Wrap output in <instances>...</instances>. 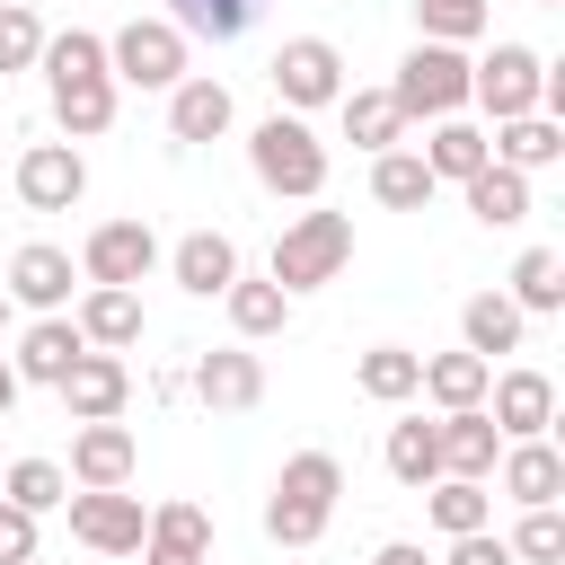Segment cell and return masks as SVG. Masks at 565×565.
I'll use <instances>...</instances> for the list:
<instances>
[{"label":"cell","instance_id":"6da1fadb","mask_svg":"<svg viewBox=\"0 0 565 565\" xmlns=\"http://www.w3.org/2000/svg\"><path fill=\"white\" fill-rule=\"evenodd\" d=\"M335 494H344V459L335 450H291L274 494H265V539L274 547H318L327 521H335Z\"/></svg>","mask_w":565,"mask_h":565},{"label":"cell","instance_id":"7a4b0ae2","mask_svg":"<svg viewBox=\"0 0 565 565\" xmlns=\"http://www.w3.org/2000/svg\"><path fill=\"white\" fill-rule=\"evenodd\" d=\"M247 168H256V185L265 194H282V203H318L327 194V141L309 132V115H265L256 132H247Z\"/></svg>","mask_w":565,"mask_h":565},{"label":"cell","instance_id":"3957f363","mask_svg":"<svg viewBox=\"0 0 565 565\" xmlns=\"http://www.w3.org/2000/svg\"><path fill=\"white\" fill-rule=\"evenodd\" d=\"M388 97H397L406 124L468 115V44H433V35H415L406 62H397V79H388Z\"/></svg>","mask_w":565,"mask_h":565},{"label":"cell","instance_id":"277c9868","mask_svg":"<svg viewBox=\"0 0 565 565\" xmlns=\"http://www.w3.org/2000/svg\"><path fill=\"white\" fill-rule=\"evenodd\" d=\"M353 265V212H300V221H282V238H274V282L282 291H318V282H335Z\"/></svg>","mask_w":565,"mask_h":565},{"label":"cell","instance_id":"5b68a950","mask_svg":"<svg viewBox=\"0 0 565 565\" xmlns=\"http://www.w3.org/2000/svg\"><path fill=\"white\" fill-rule=\"evenodd\" d=\"M106 71H115V88H177L185 79V35L168 18H124L106 35Z\"/></svg>","mask_w":565,"mask_h":565},{"label":"cell","instance_id":"8992f818","mask_svg":"<svg viewBox=\"0 0 565 565\" xmlns=\"http://www.w3.org/2000/svg\"><path fill=\"white\" fill-rule=\"evenodd\" d=\"M265 79H274L282 115H309V106H335L344 97V53L327 35H282L274 62H265Z\"/></svg>","mask_w":565,"mask_h":565},{"label":"cell","instance_id":"52a82bcc","mask_svg":"<svg viewBox=\"0 0 565 565\" xmlns=\"http://www.w3.org/2000/svg\"><path fill=\"white\" fill-rule=\"evenodd\" d=\"M539 88H547V62H539L530 44H494V53L468 62V106H486L494 124L539 115Z\"/></svg>","mask_w":565,"mask_h":565},{"label":"cell","instance_id":"ba28073f","mask_svg":"<svg viewBox=\"0 0 565 565\" xmlns=\"http://www.w3.org/2000/svg\"><path fill=\"white\" fill-rule=\"evenodd\" d=\"M71 539L79 547H97V556H141V530H150V512H141V494H124V486H71Z\"/></svg>","mask_w":565,"mask_h":565},{"label":"cell","instance_id":"9c48e42d","mask_svg":"<svg viewBox=\"0 0 565 565\" xmlns=\"http://www.w3.org/2000/svg\"><path fill=\"white\" fill-rule=\"evenodd\" d=\"M9 185H18L26 212H71L88 194V159H79V141H26V159H18Z\"/></svg>","mask_w":565,"mask_h":565},{"label":"cell","instance_id":"30bf717a","mask_svg":"<svg viewBox=\"0 0 565 565\" xmlns=\"http://www.w3.org/2000/svg\"><path fill=\"white\" fill-rule=\"evenodd\" d=\"M53 397L71 406V424H106V415H124V397H132V362L124 353H79L62 380H53Z\"/></svg>","mask_w":565,"mask_h":565},{"label":"cell","instance_id":"8fae6325","mask_svg":"<svg viewBox=\"0 0 565 565\" xmlns=\"http://www.w3.org/2000/svg\"><path fill=\"white\" fill-rule=\"evenodd\" d=\"M150 265H159L150 221H97V230L79 238V282H141Z\"/></svg>","mask_w":565,"mask_h":565},{"label":"cell","instance_id":"7c38bea8","mask_svg":"<svg viewBox=\"0 0 565 565\" xmlns=\"http://www.w3.org/2000/svg\"><path fill=\"white\" fill-rule=\"evenodd\" d=\"M185 388H194L212 415H247V406L265 397V362H256L247 344H212V353H194Z\"/></svg>","mask_w":565,"mask_h":565},{"label":"cell","instance_id":"4fadbf2b","mask_svg":"<svg viewBox=\"0 0 565 565\" xmlns=\"http://www.w3.org/2000/svg\"><path fill=\"white\" fill-rule=\"evenodd\" d=\"M141 565H212V512H203L194 494H168V503H150Z\"/></svg>","mask_w":565,"mask_h":565},{"label":"cell","instance_id":"5bb4252c","mask_svg":"<svg viewBox=\"0 0 565 565\" xmlns=\"http://www.w3.org/2000/svg\"><path fill=\"white\" fill-rule=\"evenodd\" d=\"M486 415H494L503 441H530V433L556 424V380L547 371H494L486 380Z\"/></svg>","mask_w":565,"mask_h":565},{"label":"cell","instance_id":"9a60e30c","mask_svg":"<svg viewBox=\"0 0 565 565\" xmlns=\"http://www.w3.org/2000/svg\"><path fill=\"white\" fill-rule=\"evenodd\" d=\"M71 282H79L71 247H44V238H35V247H18V256H9V282H0V291H9L18 309L53 318V309H71Z\"/></svg>","mask_w":565,"mask_h":565},{"label":"cell","instance_id":"2e32d148","mask_svg":"<svg viewBox=\"0 0 565 565\" xmlns=\"http://www.w3.org/2000/svg\"><path fill=\"white\" fill-rule=\"evenodd\" d=\"M88 353V335H79V318L71 309H53V318H35L26 335H18V353H9V371H18V388H53L71 362Z\"/></svg>","mask_w":565,"mask_h":565},{"label":"cell","instance_id":"e0dca14e","mask_svg":"<svg viewBox=\"0 0 565 565\" xmlns=\"http://www.w3.org/2000/svg\"><path fill=\"white\" fill-rule=\"evenodd\" d=\"M168 274H177V291H194V300H221V291L238 282V238H230V230H185V238L168 247Z\"/></svg>","mask_w":565,"mask_h":565},{"label":"cell","instance_id":"ac0fdd59","mask_svg":"<svg viewBox=\"0 0 565 565\" xmlns=\"http://www.w3.org/2000/svg\"><path fill=\"white\" fill-rule=\"evenodd\" d=\"M132 468H141V441H132V424H79L71 433V486H132Z\"/></svg>","mask_w":565,"mask_h":565},{"label":"cell","instance_id":"d6986e66","mask_svg":"<svg viewBox=\"0 0 565 565\" xmlns=\"http://www.w3.org/2000/svg\"><path fill=\"white\" fill-rule=\"evenodd\" d=\"M494 486L530 512V503H556L565 494V450L547 441V433H530V441H503V459H494Z\"/></svg>","mask_w":565,"mask_h":565},{"label":"cell","instance_id":"ffe728a7","mask_svg":"<svg viewBox=\"0 0 565 565\" xmlns=\"http://www.w3.org/2000/svg\"><path fill=\"white\" fill-rule=\"evenodd\" d=\"M71 318H79V335H88L97 353H132V344H141V291H132V282H88Z\"/></svg>","mask_w":565,"mask_h":565},{"label":"cell","instance_id":"44dd1931","mask_svg":"<svg viewBox=\"0 0 565 565\" xmlns=\"http://www.w3.org/2000/svg\"><path fill=\"white\" fill-rule=\"evenodd\" d=\"M230 79H212V71H185L177 88H168V132L177 141H221L230 132Z\"/></svg>","mask_w":565,"mask_h":565},{"label":"cell","instance_id":"7402d4cb","mask_svg":"<svg viewBox=\"0 0 565 565\" xmlns=\"http://www.w3.org/2000/svg\"><path fill=\"white\" fill-rule=\"evenodd\" d=\"M433 433H441V477H494L503 433H494V415H486V406H450Z\"/></svg>","mask_w":565,"mask_h":565},{"label":"cell","instance_id":"603a6c76","mask_svg":"<svg viewBox=\"0 0 565 565\" xmlns=\"http://www.w3.org/2000/svg\"><path fill=\"white\" fill-rule=\"evenodd\" d=\"M53 124H62V141H97V132L115 124V71L53 79Z\"/></svg>","mask_w":565,"mask_h":565},{"label":"cell","instance_id":"cb8c5ba5","mask_svg":"<svg viewBox=\"0 0 565 565\" xmlns=\"http://www.w3.org/2000/svg\"><path fill=\"white\" fill-rule=\"evenodd\" d=\"M486 159H494V141H486V124H468V115H441V124L424 132V168H433V185H468Z\"/></svg>","mask_w":565,"mask_h":565},{"label":"cell","instance_id":"d4e9b609","mask_svg":"<svg viewBox=\"0 0 565 565\" xmlns=\"http://www.w3.org/2000/svg\"><path fill=\"white\" fill-rule=\"evenodd\" d=\"M486 380H494V362L459 344V353H424V380H415V397H433V406L450 415V406H486Z\"/></svg>","mask_w":565,"mask_h":565},{"label":"cell","instance_id":"484cf974","mask_svg":"<svg viewBox=\"0 0 565 565\" xmlns=\"http://www.w3.org/2000/svg\"><path fill=\"white\" fill-rule=\"evenodd\" d=\"M335 115H344V141H353V150H371V159L406 141V115H397V97H388V88H344V97H335Z\"/></svg>","mask_w":565,"mask_h":565},{"label":"cell","instance_id":"4316f807","mask_svg":"<svg viewBox=\"0 0 565 565\" xmlns=\"http://www.w3.org/2000/svg\"><path fill=\"white\" fill-rule=\"evenodd\" d=\"M486 141H494V159L521 168V177H539V168L565 159V124H556V115H512V124H494Z\"/></svg>","mask_w":565,"mask_h":565},{"label":"cell","instance_id":"83f0119b","mask_svg":"<svg viewBox=\"0 0 565 565\" xmlns=\"http://www.w3.org/2000/svg\"><path fill=\"white\" fill-rule=\"evenodd\" d=\"M459 194H468V212H477L486 230H521V221H530V177H521V168H503V159H486Z\"/></svg>","mask_w":565,"mask_h":565},{"label":"cell","instance_id":"f1b7e54d","mask_svg":"<svg viewBox=\"0 0 565 565\" xmlns=\"http://www.w3.org/2000/svg\"><path fill=\"white\" fill-rule=\"evenodd\" d=\"M221 309H230L238 344H265V335H282V327H291V291H282L274 274H265V282H247V274H238V282L221 291Z\"/></svg>","mask_w":565,"mask_h":565},{"label":"cell","instance_id":"f546056e","mask_svg":"<svg viewBox=\"0 0 565 565\" xmlns=\"http://www.w3.org/2000/svg\"><path fill=\"white\" fill-rule=\"evenodd\" d=\"M521 327H530V318L512 309V291H477V300L459 309V344L486 353V362H494V353H521Z\"/></svg>","mask_w":565,"mask_h":565},{"label":"cell","instance_id":"4dcf8cb0","mask_svg":"<svg viewBox=\"0 0 565 565\" xmlns=\"http://www.w3.org/2000/svg\"><path fill=\"white\" fill-rule=\"evenodd\" d=\"M371 203H388V212H424L433 203V168H424V150H380L371 159Z\"/></svg>","mask_w":565,"mask_h":565},{"label":"cell","instance_id":"1f68e13d","mask_svg":"<svg viewBox=\"0 0 565 565\" xmlns=\"http://www.w3.org/2000/svg\"><path fill=\"white\" fill-rule=\"evenodd\" d=\"M503 291H512L521 318H556V309H565V256H556V247H521V265H512Z\"/></svg>","mask_w":565,"mask_h":565},{"label":"cell","instance_id":"d6a6232c","mask_svg":"<svg viewBox=\"0 0 565 565\" xmlns=\"http://www.w3.org/2000/svg\"><path fill=\"white\" fill-rule=\"evenodd\" d=\"M380 459H388V477H397L406 494H424V486L441 477V433H433L424 415H406V424H388V450H380Z\"/></svg>","mask_w":565,"mask_h":565},{"label":"cell","instance_id":"836d02e7","mask_svg":"<svg viewBox=\"0 0 565 565\" xmlns=\"http://www.w3.org/2000/svg\"><path fill=\"white\" fill-rule=\"evenodd\" d=\"M424 512H433L441 539H459V530H486L494 521V494H486V477H433L424 486Z\"/></svg>","mask_w":565,"mask_h":565},{"label":"cell","instance_id":"e575fe53","mask_svg":"<svg viewBox=\"0 0 565 565\" xmlns=\"http://www.w3.org/2000/svg\"><path fill=\"white\" fill-rule=\"evenodd\" d=\"M415 380H424V353H406V344H371V353L353 362V388L380 397V406H406Z\"/></svg>","mask_w":565,"mask_h":565},{"label":"cell","instance_id":"d590c367","mask_svg":"<svg viewBox=\"0 0 565 565\" xmlns=\"http://www.w3.org/2000/svg\"><path fill=\"white\" fill-rule=\"evenodd\" d=\"M0 494H9L18 512L44 521V512L71 503V468H62V459H9V468H0Z\"/></svg>","mask_w":565,"mask_h":565},{"label":"cell","instance_id":"8d00e7d4","mask_svg":"<svg viewBox=\"0 0 565 565\" xmlns=\"http://www.w3.org/2000/svg\"><path fill=\"white\" fill-rule=\"evenodd\" d=\"M256 9H265V0H168V26H177V35H212V44H230V35L256 26Z\"/></svg>","mask_w":565,"mask_h":565},{"label":"cell","instance_id":"74e56055","mask_svg":"<svg viewBox=\"0 0 565 565\" xmlns=\"http://www.w3.org/2000/svg\"><path fill=\"white\" fill-rule=\"evenodd\" d=\"M486 18H494V0H415V35H433V44H477Z\"/></svg>","mask_w":565,"mask_h":565},{"label":"cell","instance_id":"f35d334b","mask_svg":"<svg viewBox=\"0 0 565 565\" xmlns=\"http://www.w3.org/2000/svg\"><path fill=\"white\" fill-rule=\"evenodd\" d=\"M503 547H512V565H565V512L556 503H530Z\"/></svg>","mask_w":565,"mask_h":565},{"label":"cell","instance_id":"ab89813d","mask_svg":"<svg viewBox=\"0 0 565 565\" xmlns=\"http://www.w3.org/2000/svg\"><path fill=\"white\" fill-rule=\"evenodd\" d=\"M44 79H79V71H106V35H88V26H62V35H44V62H35Z\"/></svg>","mask_w":565,"mask_h":565},{"label":"cell","instance_id":"60d3db41","mask_svg":"<svg viewBox=\"0 0 565 565\" xmlns=\"http://www.w3.org/2000/svg\"><path fill=\"white\" fill-rule=\"evenodd\" d=\"M35 62H44V18H35L26 0H9V9H0V79H9V71H35Z\"/></svg>","mask_w":565,"mask_h":565},{"label":"cell","instance_id":"b9f144b4","mask_svg":"<svg viewBox=\"0 0 565 565\" xmlns=\"http://www.w3.org/2000/svg\"><path fill=\"white\" fill-rule=\"evenodd\" d=\"M0 565H35V512H18L0 494Z\"/></svg>","mask_w":565,"mask_h":565},{"label":"cell","instance_id":"7bdbcfd3","mask_svg":"<svg viewBox=\"0 0 565 565\" xmlns=\"http://www.w3.org/2000/svg\"><path fill=\"white\" fill-rule=\"evenodd\" d=\"M441 565H512V547H503V539H494V521H486V530H459Z\"/></svg>","mask_w":565,"mask_h":565},{"label":"cell","instance_id":"ee69618b","mask_svg":"<svg viewBox=\"0 0 565 565\" xmlns=\"http://www.w3.org/2000/svg\"><path fill=\"white\" fill-rule=\"evenodd\" d=\"M371 565H433V556H424V547H415V539H388V547H380V556H371Z\"/></svg>","mask_w":565,"mask_h":565},{"label":"cell","instance_id":"f6af8a7d","mask_svg":"<svg viewBox=\"0 0 565 565\" xmlns=\"http://www.w3.org/2000/svg\"><path fill=\"white\" fill-rule=\"evenodd\" d=\"M18 406V371H9V353H0V415Z\"/></svg>","mask_w":565,"mask_h":565},{"label":"cell","instance_id":"bcb514c9","mask_svg":"<svg viewBox=\"0 0 565 565\" xmlns=\"http://www.w3.org/2000/svg\"><path fill=\"white\" fill-rule=\"evenodd\" d=\"M9 309H18V300H9V291H0V327H9Z\"/></svg>","mask_w":565,"mask_h":565},{"label":"cell","instance_id":"7dc6e473","mask_svg":"<svg viewBox=\"0 0 565 565\" xmlns=\"http://www.w3.org/2000/svg\"><path fill=\"white\" fill-rule=\"evenodd\" d=\"M539 9H565V0H539Z\"/></svg>","mask_w":565,"mask_h":565}]
</instances>
